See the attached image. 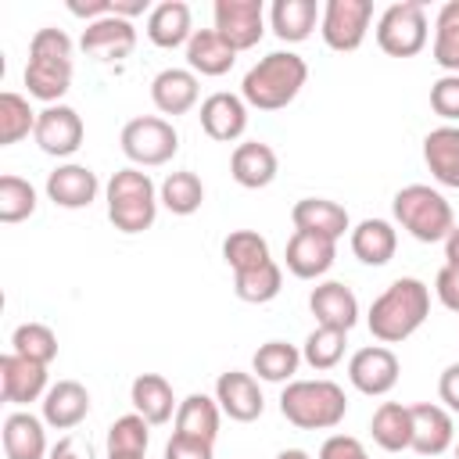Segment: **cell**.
I'll return each mask as SVG.
<instances>
[{
	"label": "cell",
	"mask_w": 459,
	"mask_h": 459,
	"mask_svg": "<svg viewBox=\"0 0 459 459\" xmlns=\"http://www.w3.org/2000/svg\"><path fill=\"white\" fill-rule=\"evenodd\" d=\"M430 316V287L416 276H398L366 312V326L380 344H402Z\"/></svg>",
	"instance_id": "cell-1"
},
{
	"label": "cell",
	"mask_w": 459,
	"mask_h": 459,
	"mask_svg": "<svg viewBox=\"0 0 459 459\" xmlns=\"http://www.w3.org/2000/svg\"><path fill=\"white\" fill-rule=\"evenodd\" d=\"M305 79H308V65H305L301 54H294V50H273V54L258 57L244 72L240 97H244L247 108L280 111V108H287L301 93Z\"/></svg>",
	"instance_id": "cell-2"
},
{
	"label": "cell",
	"mask_w": 459,
	"mask_h": 459,
	"mask_svg": "<svg viewBox=\"0 0 459 459\" xmlns=\"http://www.w3.org/2000/svg\"><path fill=\"white\" fill-rule=\"evenodd\" d=\"M25 86L29 97L43 104H61V97L72 86V36L65 29H36L29 39V65H25Z\"/></svg>",
	"instance_id": "cell-3"
},
{
	"label": "cell",
	"mask_w": 459,
	"mask_h": 459,
	"mask_svg": "<svg viewBox=\"0 0 459 459\" xmlns=\"http://www.w3.org/2000/svg\"><path fill=\"white\" fill-rule=\"evenodd\" d=\"M280 412L298 430H333L348 416V394L326 377L290 380L280 394Z\"/></svg>",
	"instance_id": "cell-4"
},
{
	"label": "cell",
	"mask_w": 459,
	"mask_h": 459,
	"mask_svg": "<svg viewBox=\"0 0 459 459\" xmlns=\"http://www.w3.org/2000/svg\"><path fill=\"white\" fill-rule=\"evenodd\" d=\"M104 197H108V219L115 230L122 233H143L154 226L158 219V186L151 183V176L136 165H126L118 169L108 186H104Z\"/></svg>",
	"instance_id": "cell-5"
},
{
	"label": "cell",
	"mask_w": 459,
	"mask_h": 459,
	"mask_svg": "<svg viewBox=\"0 0 459 459\" xmlns=\"http://www.w3.org/2000/svg\"><path fill=\"white\" fill-rule=\"evenodd\" d=\"M391 212H394V222L416 237L420 244H445V237L452 233L455 226V215H452V204L445 201L441 190L427 186V183H409L394 194L391 201Z\"/></svg>",
	"instance_id": "cell-6"
},
{
	"label": "cell",
	"mask_w": 459,
	"mask_h": 459,
	"mask_svg": "<svg viewBox=\"0 0 459 459\" xmlns=\"http://www.w3.org/2000/svg\"><path fill=\"white\" fill-rule=\"evenodd\" d=\"M373 32H377V47L387 57H416L430 39L427 11L420 0H398V4L384 7Z\"/></svg>",
	"instance_id": "cell-7"
},
{
	"label": "cell",
	"mask_w": 459,
	"mask_h": 459,
	"mask_svg": "<svg viewBox=\"0 0 459 459\" xmlns=\"http://www.w3.org/2000/svg\"><path fill=\"white\" fill-rule=\"evenodd\" d=\"M122 154L136 165V169H154V165H165L176 158L179 151V133L169 118L161 115H140V118H129L122 126Z\"/></svg>",
	"instance_id": "cell-8"
},
{
	"label": "cell",
	"mask_w": 459,
	"mask_h": 459,
	"mask_svg": "<svg viewBox=\"0 0 459 459\" xmlns=\"http://www.w3.org/2000/svg\"><path fill=\"white\" fill-rule=\"evenodd\" d=\"M373 22V4L369 0H326L323 18H319V36L330 50L351 54L362 47L366 32Z\"/></svg>",
	"instance_id": "cell-9"
},
{
	"label": "cell",
	"mask_w": 459,
	"mask_h": 459,
	"mask_svg": "<svg viewBox=\"0 0 459 459\" xmlns=\"http://www.w3.org/2000/svg\"><path fill=\"white\" fill-rule=\"evenodd\" d=\"M212 14H215V32L237 54L258 47V39L265 36V7H262V0H215Z\"/></svg>",
	"instance_id": "cell-10"
},
{
	"label": "cell",
	"mask_w": 459,
	"mask_h": 459,
	"mask_svg": "<svg viewBox=\"0 0 459 459\" xmlns=\"http://www.w3.org/2000/svg\"><path fill=\"white\" fill-rule=\"evenodd\" d=\"M82 136H86V126H82V115L68 104H47L36 118V147L50 158H72L79 147H82Z\"/></svg>",
	"instance_id": "cell-11"
},
{
	"label": "cell",
	"mask_w": 459,
	"mask_h": 459,
	"mask_svg": "<svg viewBox=\"0 0 459 459\" xmlns=\"http://www.w3.org/2000/svg\"><path fill=\"white\" fill-rule=\"evenodd\" d=\"M398 373H402V362H398V355L387 344H366V348H359L348 359V380H351V387L362 391V394H369V398L387 394L398 384Z\"/></svg>",
	"instance_id": "cell-12"
},
{
	"label": "cell",
	"mask_w": 459,
	"mask_h": 459,
	"mask_svg": "<svg viewBox=\"0 0 459 459\" xmlns=\"http://www.w3.org/2000/svg\"><path fill=\"white\" fill-rule=\"evenodd\" d=\"M215 402L222 409V416L237 420V423H255L265 412V398L258 387L255 373H240V369H226L215 380Z\"/></svg>",
	"instance_id": "cell-13"
},
{
	"label": "cell",
	"mask_w": 459,
	"mask_h": 459,
	"mask_svg": "<svg viewBox=\"0 0 459 459\" xmlns=\"http://www.w3.org/2000/svg\"><path fill=\"white\" fill-rule=\"evenodd\" d=\"M100 194V179L90 165H79V161H65L57 165L50 176H47V197L57 204V208H68V212H79V208H90Z\"/></svg>",
	"instance_id": "cell-14"
},
{
	"label": "cell",
	"mask_w": 459,
	"mask_h": 459,
	"mask_svg": "<svg viewBox=\"0 0 459 459\" xmlns=\"http://www.w3.org/2000/svg\"><path fill=\"white\" fill-rule=\"evenodd\" d=\"M409 416H412V445L409 448L416 455H441L455 445V423L445 405L416 402V405H409Z\"/></svg>",
	"instance_id": "cell-15"
},
{
	"label": "cell",
	"mask_w": 459,
	"mask_h": 459,
	"mask_svg": "<svg viewBox=\"0 0 459 459\" xmlns=\"http://www.w3.org/2000/svg\"><path fill=\"white\" fill-rule=\"evenodd\" d=\"M79 47L97 61H126L136 47V29H133V22L108 14V18H97L82 29Z\"/></svg>",
	"instance_id": "cell-16"
},
{
	"label": "cell",
	"mask_w": 459,
	"mask_h": 459,
	"mask_svg": "<svg viewBox=\"0 0 459 459\" xmlns=\"http://www.w3.org/2000/svg\"><path fill=\"white\" fill-rule=\"evenodd\" d=\"M197 118H201V129H204L212 140L233 143V140H240L244 129H247V104H244L240 93L219 90V93H208V97L201 100V115H197Z\"/></svg>",
	"instance_id": "cell-17"
},
{
	"label": "cell",
	"mask_w": 459,
	"mask_h": 459,
	"mask_svg": "<svg viewBox=\"0 0 459 459\" xmlns=\"http://www.w3.org/2000/svg\"><path fill=\"white\" fill-rule=\"evenodd\" d=\"M47 391L50 387H47V366L43 362L22 359L14 351H7L0 359V394H4V402L29 405V402H39Z\"/></svg>",
	"instance_id": "cell-18"
},
{
	"label": "cell",
	"mask_w": 459,
	"mask_h": 459,
	"mask_svg": "<svg viewBox=\"0 0 459 459\" xmlns=\"http://www.w3.org/2000/svg\"><path fill=\"white\" fill-rule=\"evenodd\" d=\"M333 258H337V240H326V237H316V233H301V230H294V237L287 240V251H283V265L298 280L326 276Z\"/></svg>",
	"instance_id": "cell-19"
},
{
	"label": "cell",
	"mask_w": 459,
	"mask_h": 459,
	"mask_svg": "<svg viewBox=\"0 0 459 459\" xmlns=\"http://www.w3.org/2000/svg\"><path fill=\"white\" fill-rule=\"evenodd\" d=\"M308 308L316 316V326H333V330L348 333L359 323V298L341 280H323L319 287H312Z\"/></svg>",
	"instance_id": "cell-20"
},
{
	"label": "cell",
	"mask_w": 459,
	"mask_h": 459,
	"mask_svg": "<svg viewBox=\"0 0 459 459\" xmlns=\"http://www.w3.org/2000/svg\"><path fill=\"white\" fill-rule=\"evenodd\" d=\"M276 172H280V158H276V151H273L269 143H262V140H244V143H237L233 154H230V176H233V183H240L244 190H262V186H269V183L276 179Z\"/></svg>",
	"instance_id": "cell-21"
},
{
	"label": "cell",
	"mask_w": 459,
	"mask_h": 459,
	"mask_svg": "<svg viewBox=\"0 0 459 459\" xmlns=\"http://www.w3.org/2000/svg\"><path fill=\"white\" fill-rule=\"evenodd\" d=\"M194 32H197L194 14H190V4H183V0H161L147 14V39L161 50L186 47Z\"/></svg>",
	"instance_id": "cell-22"
},
{
	"label": "cell",
	"mask_w": 459,
	"mask_h": 459,
	"mask_svg": "<svg viewBox=\"0 0 459 459\" xmlns=\"http://www.w3.org/2000/svg\"><path fill=\"white\" fill-rule=\"evenodd\" d=\"M201 97V82L190 68H161L151 79V100L161 115H186Z\"/></svg>",
	"instance_id": "cell-23"
},
{
	"label": "cell",
	"mask_w": 459,
	"mask_h": 459,
	"mask_svg": "<svg viewBox=\"0 0 459 459\" xmlns=\"http://www.w3.org/2000/svg\"><path fill=\"white\" fill-rule=\"evenodd\" d=\"M290 222H294V230L316 233V237H326V240H341L348 233V226H351L348 212L330 197H301V201H294Z\"/></svg>",
	"instance_id": "cell-24"
},
{
	"label": "cell",
	"mask_w": 459,
	"mask_h": 459,
	"mask_svg": "<svg viewBox=\"0 0 459 459\" xmlns=\"http://www.w3.org/2000/svg\"><path fill=\"white\" fill-rule=\"evenodd\" d=\"M90 412V391L79 380H57L43 394V423L54 430H72Z\"/></svg>",
	"instance_id": "cell-25"
},
{
	"label": "cell",
	"mask_w": 459,
	"mask_h": 459,
	"mask_svg": "<svg viewBox=\"0 0 459 459\" xmlns=\"http://www.w3.org/2000/svg\"><path fill=\"white\" fill-rule=\"evenodd\" d=\"M129 402H133V412H140L151 427H161L172 420V412L179 409L176 394H172V384L161 377V373H140L133 384H129Z\"/></svg>",
	"instance_id": "cell-26"
},
{
	"label": "cell",
	"mask_w": 459,
	"mask_h": 459,
	"mask_svg": "<svg viewBox=\"0 0 459 459\" xmlns=\"http://www.w3.org/2000/svg\"><path fill=\"white\" fill-rule=\"evenodd\" d=\"M47 423L25 409L11 412L4 420V455L7 459H47L50 445H47Z\"/></svg>",
	"instance_id": "cell-27"
},
{
	"label": "cell",
	"mask_w": 459,
	"mask_h": 459,
	"mask_svg": "<svg viewBox=\"0 0 459 459\" xmlns=\"http://www.w3.org/2000/svg\"><path fill=\"white\" fill-rule=\"evenodd\" d=\"M423 161L434 183L459 190V126H437L423 136Z\"/></svg>",
	"instance_id": "cell-28"
},
{
	"label": "cell",
	"mask_w": 459,
	"mask_h": 459,
	"mask_svg": "<svg viewBox=\"0 0 459 459\" xmlns=\"http://www.w3.org/2000/svg\"><path fill=\"white\" fill-rule=\"evenodd\" d=\"M237 61V50L215 32V29H197L186 43V68L194 75H226Z\"/></svg>",
	"instance_id": "cell-29"
},
{
	"label": "cell",
	"mask_w": 459,
	"mask_h": 459,
	"mask_svg": "<svg viewBox=\"0 0 459 459\" xmlns=\"http://www.w3.org/2000/svg\"><path fill=\"white\" fill-rule=\"evenodd\" d=\"M398 251V230L387 219H362L351 230V255L362 265H387Z\"/></svg>",
	"instance_id": "cell-30"
},
{
	"label": "cell",
	"mask_w": 459,
	"mask_h": 459,
	"mask_svg": "<svg viewBox=\"0 0 459 459\" xmlns=\"http://www.w3.org/2000/svg\"><path fill=\"white\" fill-rule=\"evenodd\" d=\"M219 423H222V409L215 402V394H204V391H194L179 402L176 409V430L172 434H186V437H201V441H212L219 437Z\"/></svg>",
	"instance_id": "cell-31"
},
{
	"label": "cell",
	"mask_w": 459,
	"mask_h": 459,
	"mask_svg": "<svg viewBox=\"0 0 459 459\" xmlns=\"http://www.w3.org/2000/svg\"><path fill=\"white\" fill-rule=\"evenodd\" d=\"M319 18H323V11L316 7V0H273V7H269V29L283 43L308 39Z\"/></svg>",
	"instance_id": "cell-32"
},
{
	"label": "cell",
	"mask_w": 459,
	"mask_h": 459,
	"mask_svg": "<svg viewBox=\"0 0 459 459\" xmlns=\"http://www.w3.org/2000/svg\"><path fill=\"white\" fill-rule=\"evenodd\" d=\"M369 434L384 452H405L412 445V416L409 405L402 402H380L373 420H369Z\"/></svg>",
	"instance_id": "cell-33"
},
{
	"label": "cell",
	"mask_w": 459,
	"mask_h": 459,
	"mask_svg": "<svg viewBox=\"0 0 459 459\" xmlns=\"http://www.w3.org/2000/svg\"><path fill=\"white\" fill-rule=\"evenodd\" d=\"M298 366H301V348H294L290 341H265L251 355V369L265 384H290Z\"/></svg>",
	"instance_id": "cell-34"
},
{
	"label": "cell",
	"mask_w": 459,
	"mask_h": 459,
	"mask_svg": "<svg viewBox=\"0 0 459 459\" xmlns=\"http://www.w3.org/2000/svg\"><path fill=\"white\" fill-rule=\"evenodd\" d=\"M151 423L140 412H126L108 427V459H147Z\"/></svg>",
	"instance_id": "cell-35"
},
{
	"label": "cell",
	"mask_w": 459,
	"mask_h": 459,
	"mask_svg": "<svg viewBox=\"0 0 459 459\" xmlns=\"http://www.w3.org/2000/svg\"><path fill=\"white\" fill-rule=\"evenodd\" d=\"M158 201L172 212V215H194L201 204H204V183L197 172L190 169H179V172H169L158 186Z\"/></svg>",
	"instance_id": "cell-36"
},
{
	"label": "cell",
	"mask_w": 459,
	"mask_h": 459,
	"mask_svg": "<svg viewBox=\"0 0 459 459\" xmlns=\"http://www.w3.org/2000/svg\"><path fill=\"white\" fill-rule=\"evenodd\" d=\"M430 54L437 68H445V75H459V0H448L437 7Z\"/></svg>",
	"instance_id": "cell-37"
},
{
	"label": "cell",
	"mask_w": 459,
	"mask_h": 459,
	"mask_svg": "<svg viewBox=\"0 0 459 459\" xmlns=\"http://www.w3.org/2000/svg\"><path fill=\"white\" fill-rule=\"evenodd\" d=\"M283 290V269L269 258L255 269H244V273H233V294L247 305H265L273 301L276 294Z\"/></svg>",
	"instance_id": "cell-38"
},
{
	"label": "cell",
	"mask_w": 459,
	"mask_h": 459,
	"mask_svg": "<svg viewBox=\"0 0 459 459\" xmlns=\"http://www.w3.org/2000/svg\"><path fill=\"white\" fill-rule=\"evenodd\" d=\"M36 118H39V111H32L22 93L4 90L0 93V147H11L18 140H25L29 133H36Z\"/></svg>",
	"instance_id": "cell-39"
},
{
	"label": "cell",
	"mask_w": 459,
	"mask_h": 459,
	"mask_svg": "<svg viewBox=\"0 0 459 459\" xmlns=\"http://www.w3.org/2000/svg\"><path fill=\"white\" fill-rule=\"evenodd\" d=\"M344 344H348V333L344 330H333V326H316L305 344H301V362H308L312 369L326 373L333 369L341 359H344Z\"/></svg>",
	"instance_id": "cell-40"
},
{
	"label": "cell",
	"mask_w": 459,
	"mask_h": 459,
	"mask_svg": "<svg viewBox=\"0 0 459 459\" xmlns=\"http://www.w3.org/2000/svg\"><path fill=\"white\" fill-rule=\"evenodd\" d=\"M222 258L233 273H244V269H255L262 262H269V240L255 230H233L226 240H222Z\"/></svg>",
	"instance_id": "cell-41"
},
{
	"label": "cell",
	"mask_w": 459,
	"mask_h": 459,
	"mask_svg": "<svg viewBox=\"0 0 459 459\" xmlns=\"http://www.w3.org/2000/svg\"><path fill=\"white\" fill-rule=\"evenodd\" d=\"M11 351L22 355V359H32V362L50 366L57 359V333L47 323H22L11 333Z\"/></svg>",
	"instance_id": "cell-42"
},
{
	"label": "cell",
	"mask_w": 459,
	"mask_h": 459,
	"mask_svg": "<svg viewBox=\"0 0 459 459\" xmlns=\"http://www.w3.org/2000/svg\"><path fill=\"white\" fill-rule=\"evenodd\" d=\"M39 197H36V186L22 176H0V222L14 226V222H25L32 212H36Z\"/></svg>",
	"instance_id": "cell-43"
},
{
	"label": "cell",
	"mask_w": 459,
	"mask_h": 459,
	"mask_svg": "<svg viewBox=\"0 0 459 459\" xmlns=\"http://www.w3.org/2000/svg\"><path fill=\"white\" fill-rule=\"evenodd\" d=\"M430 111L445 126H459V75H441L430 82Z\"/></svg>",
	"instance_id": "cell-44"
},
{
	"label": "cell",
	"mask_w": 459,
	"mask_h": 459,
	"mask_svg": "<svg viewBox=\"0 0 459 459\" xmlns=\"http://www.w3.org/2000/svg\"><path fill=\"white\" fill-rule=\"evenodd\" d=\"M165 459H215V445L186 434H172L165 445Z\"/></svg>",
	"instance_id": "cell-45"
},
{
	"label": "cell",
	"mask_w": 459,
	"mask_h": 459,
	"mask_svg": "<svg viewBox=\"0 0 459 459\" xmlns=\"http://www.w3.org/2000/svg\"><path fill=\"white\" fill-rule=\"evenodd\" d=\"M319 459H369L366 445L351 434H330L323 445H319Z\"/></svg>",
	"instance_id": "cell-46"
},
{
	"label": "cell",
	"mask_w": 459,
	"mask_h": 459,
	"mask_svg": "<svg viewBox=\"0 0 459 459\" xmlns=\"http://www.w3.org/2000/svg\"><path fill=\"white\" fill-rule=\"evenodd\" d=\"M434 294L448 312H459V265H441L434 276Z\"/></svg>",
	"instance_id": "cell-47"
},
{
	"label": "cell",
	"mask_w": 459,
	"mask_h": 459,
	"mask_svg": "<svg viewBox=\"0 0 459 459\" xmlns=\"http://www.w3.org/2000/svg\"><path fill=\"white\" fill-rule=\"evenodd\" d=\"M437 398L452 416H459V362L445 366V373L437 377Z\"/></svg>",
	"instance_id": "cell-48"
},
{
	"label": "cell",
	"mask_w": 459,
	"mask_h": 459,
	"mask_svg": "<svg viewBox=\"0 0 459 459\" xmlns=\"http://www.w3.org/2000/svg\"><path fill=\"white\" fill-rule=\"evenodd\" d=\"M47 459H93V448H90V441L82 445L79 437H72V434H65L54 448H50V455Z\"/></svg>",
	"instance_id": "cell-49"
},
{
	"label": "cell",
	"mask_w": 459,
	"mask_h": 459,
	"mask_svg": "<svg viewBox=\"0 0 459 459\" xmlns=\"http://www.w3.org/2000/svg\"><path fill=\"white\" fill-rule=\"evenodd\" d=\"M68 11L75 18H86V25H90V22L111 14V0H68Z\"/></svg>",
	"instance_id": "cell-50"
},
{
	"label": "cell",
	"mask_w": 459,
	"mask_h": 459,
	"mask_svg": "<svg viewBox=\"0 0 459 459\" xmlns=\"http://www.w3.org/2000/svg\"><path fill=\"white\" fill-rule=\"evenodd\" d=\"M111 14L133 22L136 14H151V4L147 0H111Z\"/></svg>",
	"instance_id": "cell-51"
},
{
	"label": "cell",
	"mask_w": 459,
	"mask_h": 459,
	"mask_svg": "<svg viewBox=\"0 0 459 459\" xmlns=\"http://www.w3.org/2000/svg\"><path fill=\"white\" fill-rule=\"evenodd\" d=\"M445 265H459V226H452L445 237Z\"/></svg>",
	"instance_id": "cell-52"
},
{
	"label": "cell",
	"mask_w": 459,
	"mask_h": 459,
	"mask_svg": "<svg viewBox=\"0 0 459 459\" xmlns=\"http://www.w3.org/2000/svg\"><path fill=\"white\" fill-rule=\"evenodd\" d=\"M276 459H312L305 448H283V452H276Z\"/></svg>",
	"instance_id": "cell-53"
},
{
	"label": "cell",
	"mask_w": 459,
	"mask_h": 459,
	"mask_svg": "<svg viewBox=\"0 0 459 459\" xmlns=\"http://www.w3.org/2000/svg\"><path fill=\"white\" fill-rule=\"evenodd\" d=\"M452 452H455V459H459V441H455V445H452Z\"/></svg>",
	"instance_id": "cell-54"
}]
</instances>
